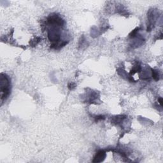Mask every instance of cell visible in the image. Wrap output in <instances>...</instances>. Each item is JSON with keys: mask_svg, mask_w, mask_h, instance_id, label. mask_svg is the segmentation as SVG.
Segmentation results:
<instances>
[{"mask_svg": "<svg viewBox=\"0 0 163 163\" xmlns=\"http://www.w3.org/2000/svg\"><path fill=\"white\" fill-rule=\"evenodd\" d=\"M10 82L6 74L1 73V102L6 99L10 94Z\"/></svg>", "mask_w": 163, "mask_h": 163, "instance_id": "1", "label": "cell"}, {"mask_svg": "<svg viewBox=\"0 0 163 163\" xmlns=\"http://www.w3.org/2000/svg\"><path fill=\"white\" fill-rule=\"evenodd\" d=\"M106 157V152L104 150H99L96 156L94 157V159L93 161V162H102Z\"/></svg>", "mask_w": 163, "mask_h": 163, "instance_id": "2", "label": "cell"}, {"mask_svg": "<svg viewBox=\"0 0 163 163\" xmlns=\"http://www.w3.org/2000/svg\"><path fill=\"white\" fill-rule=\"evenodd\" d=\"M152 76L156 80H159V73L157 71L154 70H152Z\"/></svg>", "mask_w": 163, "mask_h": 163, "instance_id": "3", "label": "cell"}]
</instances>
